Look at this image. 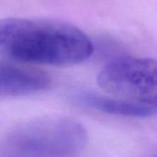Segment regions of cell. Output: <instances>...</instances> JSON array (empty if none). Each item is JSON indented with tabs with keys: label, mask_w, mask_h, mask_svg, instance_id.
<instances>
[{
	"label": "cell",
	"mask_w": 157,
	"mask_h": 157,
	"mask_svg": "<svg viewBox=\"0 0 157 157\" xmlns=\"http://www.w3.org/2000/svg\"><path fill=\"white\" fill-rule=\"evenodd\" d=\"M156 62L153 58L122 57L106 64L98 86L116 98L156 106Z\"/></svg>",
	"instance_id": "3"
},
{
	"label": "cell",
	"mask_w": 157,
	"mask_h": 157,
	"mask_svg": "<svg viewBox=\"0 0 157 157\" xmlns=\"http://www.w3.org/2000/svg\"><path fill=\"white\" fill-rule=\"evenodd\" d=\"M0 52L21 63L70 66L86 61L94 44L69 23L7 17L0 19Z\"/></svg>",
	"instance_id": "1"
},
{
	"label": "cell",
	"mask_w": 157,
	"mask_h": 157,
	"mask_svg": "<svg viewBox=\"0 0 157 157\" xmlns=\"http://www.w3.org/2000/svg\"><path fill=\"white\" fill-rule=\"evenodd\" d=\"M88 144V133L77 121L48 118L15 130L6 140L7 149L25 156H74Z\"/></svg>",
	"instance_id": "2"
},
{
	"label": "cell",
	"mask_w": 157,
	"mask_h": 157,
	"mask_svg": "<svg viewBox=\"0 0 157 157\" xmlns=\"http://www.w3.org/2000/svg\"><path fill=\"white\" fill-rule=\"evenodd\" d=\"M50 78L42 72L0 62V97H21L49 87Z\"/></svg>",
	"instance_id": "4"
},
{
	"label": "cell",
	"mask_w": 157,
	"mask_h": 157,
	"mask_svg": "<svg viewBox=\"0 0 157 157\" xmlns=\"http://www.w3.org/2000/svg\"><path fill=\"white\" fill-rule=\"evenodd\" d=\"M79 99L83 104L108 114L132 118H149L156 113V106L119 98H106L93 93H84L79 96Z\"/></svg>",
	"instance_id": "5"
}]
</instances>
